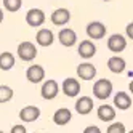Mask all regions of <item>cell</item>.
<instances>
[{"label":"cell","mask_w":133,"mask_h":133,"mask_svg":"<svg viewBox=\"0 0 133 133\" xmlns=\"http://www.w3.org/2000/svg\"><path fill=\"white\" fill-rule=\"evenodd\" d=\"M75 111L80 116H87L93 111V99L90 96H80L75 101Z\"/></svg>","instance_id":"cell-14"},{"label":"cell","mask_w":133,"mask_h":133,"mask_svg":"<svg viewBox=\"0 0 133 133\" xmlns=\"http://www.w3.org/2000/svg\"><path fill=\"white\" fill-rule=\"evenodd\" d=\"M96 116L101 122H112L116 119V109L109 104H101L96 111Z\"/></svg>","instance_id":"cell-16"},{"label":"cell","mask_w":133,"mask_h":133,"mask_svg":"<svg viewBox=\"0 0 133 133\" xmlns=\"http://www.w3.org/2000/svg\"><path fill=\"white\" fill-rule=\"evenodd\" d=\"M26 79L31 83H40L45 79V69L40 64H32L26 71Z\"/></svg>","instance_id":"cell-6"},{"label":"cell","mask_w":133,"mask_h":133,"mask_svg":"<svg viewBox=\"0 0 133 133\" xmlns=\"http://www.w3.org/2000/svg\"><path fill=\"white\" fill-rule=\"evenodd\" d=\"M16 53H18V58H19V59L29 63V61H34L37 58V46L32 42L26 40V42H21L19 45H18Z\"/></svg>","instance_id":"cell-2"},{"label":"cell","mask_w":133,"mask_h":133,"mask_svg":"<svg viewBox=\"0 0 133 133\" xmlns=\"http://www.w3.org/2000/svg\"><path fill=\"white\" fill-rule=\"evenodd\" d=\"M128 133H133V130H130V131H128Z\"/></svg>","instance_id":"cell-30"},{"label":"cell","mask_w":133,"mask_h":133,"mask_svg":"<svg viewBox=\"0 0 133 133\" xmlns=\"http://www.w3.org/2000/svg\"><path fill=\"white\" fill-rule=\"evenodd\" d=\"M87 35H88V39L101 40L103 37L106 35V26L103 23H99V21H91L87 26Z\"/></svg>","instance_id":"cell-3"},{"label":"cell","mask_w":133,"mask_h":133,"mask_svg":"<svg viewBox=\"0 0 133 133\" xmlns=\"http://www.w3.org/2000/svg\"><path fill=\"white\" fill-rule=\"evenodd\" d=\"M39 117H40V109L37 106H24L19 111V119L23 122L31 123V122H35Z\"/></svg>","instance_id":"cell-11"},{"label":"cell","mask_w":133,"mask_h":133,"mask_svg":"<svg viewBox=\"0 0 133 133\" xmlns=\"http://www.w3.org/2000/svg\"><path fill=\"white\" fill-rule=\"evenodd\" d=\"M35 42L39 43L40 46H50L55 42V35H53V32L50 29L42 27V29L37 32V35H35Z\"/></svg>","instance_id":"cell-18"},{"label":"cell","mask_w":133,"mask_h":133,"mask_svg":"<svg viewBox=\"0 0 133 133\" xmlns=\"http://www.w3.org/2000/svg\"><path fill=\"white\" fill-rule=\"evenodd\" d=\"M79 56L83 59H90L93 58L95 55H96V46H95V43L91 40H82L80 45H79V50H77Z\"/></svg>","instance_id":"cell-12"},{"label":"cell","mask_w":133,"mask_h":133,"mask_svg":"<svg viewBox=\"0 0 133 133\" xmlns=\"http://www.w3.org/2000/svg\"><path fill=\"white\" fill-rule=\"evenodd\" d=\"M125 34H127V37H128V39H131V40H133V23H128V24H127Z\"/></svg>","instance_id":"cell-26"},{"label":"cell","mask_w":133,"mask_h":133,"mask_svg":"<svg viewBox=\"0 0 133 133\" xmlns=\"http://www.w3.org/2000/svg\"><path fill=\"white\" fill-rule=\"evenodd\" d=\"M3 6H5V10L15 13L23 6V0H3Z\"/></svg>","instance_id":"cell-22"},{"label":"cell","mask_w":133,"mask_h":133,"mask_svg":"<svg viewBox=\"0 0 133 133\" xmlns=\"http://www.w3.org/2000/svg\"><path fill=\"white\" fill-rule=\"evenodd\" d=\"M77 75L82 80H93L96 77V68L91 63H82L77 66Z\"/></svg>","instance_id":"cell-10"},{"label":"cell","mask_w":133,"mask_h":133,"mask_svg":"<svg viewBox=\"0 0 133 133\" xmlns=\"http://www.w3.org/2000/svg\"><path fill=\"white\" fill-rule=\"evenodd\" d=\"M108 48L112 53H120L127 48V39L120 34H112L108 39Z\"/></svg>","instance_id":"cell-4"},{"label":"cell","mask_w":133,"mask_h":133,"mask_svg":"<svg viewBox=\"0 0 133 133\" xmlns=\"http://www.w3.org/2000/svg\"><path fill=\"white\" fill-rule=\"evenodd\" d=\"M10 133H27V131H26V127H24V125H21V123H16V125L11 127V131H10Z\"/></svg>","instance_id":"cell-24"},{"label":"cell","mask_w":133,"mask_h":133,"mask_svg":"<svg viewBox=\"0 0 133 133\" xmlns=\"http://www.w3.org/2000/svg\"><path fill=\"white\" fill-rule=\"evenodd\" d=\"M58 40H59L61 45L69 48V46H74L77 43V34H75V31L71 29V27H64V29H61L59 34H58Z\"/></svg>","instance_id":"cell-8"},{"label":"cell","mask_w":133,"mask_h":133,"mask_svg":"<svg viewBox=\"0 0 133 133\" xmlns=\"http://www.w3.org/2000/svg\"><path fill=\"white\" fill-rule=\"evenodd\" d=\"M13 98V88L8 85H0V104H5Z\"/></svg>","instance_id":"cell-21"},{"label":"cell","mask_w":133,"mask_h":133,"mask_svg":"<svg viewBox=\"0 0 133 133\" xmlns=\"http://www.w3.org/2000/svg\"><path fill=\"white\" fill-rule=\"evenodd\" d=\"M26 23L31 27H39L45 23V13L40 8H32L26 13Z\"/></svg>","instance_id":"cell-7"},{"label":"cell","mask_w":133,"mask_h":133,"mask_svg":"<svg viewBox=\"0 0 133 133\" xmlns=\"http://www.w3.org/2000/svg\"><path fill=\"white\" fill-rule=\"evenodd\" d=\"M2 23H3V10L0 8V24H2Z\"/></svg>","instance_id":"cell-27"},{"label":"cell","mask_w":133,"mask_h":133,"mask_svg":"<svg viewBox=\"0 0 133 133\" xmlns=\"http://www.w3.org/2000/svg\"><path fill=\"white\" fill-rule=\"evenodd\" d=\"M128 90H130V93L133 95V80L130 82V85H128Z\"/></svg>","instance_id":"cell-28"},{"label":"cell","mask_w":133,"mask_h":133,"mask_svg":"<svg viewBox=\"0 0 133 133\" xmlns=\"http://www.w3.org/2000/svg\"><path fill=\"white\" fill-rule=\"evenodd\" d=\"M15 66V55L10 51L0 53V69L2 71H10Z\"/></svg>","instance_id":"cell-20"},{"label":"cell","mask_w":133,"mask_h":133,"mask_svg":"<svg viewBox=\"0 0 133 133\" xmlns=\"http://www.w3.org/2000/svg\"><path fill=\"white\" fill-rule=\"evenodd\" d=\"M63 93L69 98H75L80 93V83L77 79L74 77H68L63 82Z\"/></svg>","instance_id":"cell-9"},{"label":"cell","mask_w":133,"mask_h":133,"mask_svg":"<svg viewBox=\"0 0 133 133\" xmlns=\"http://www.w3.org/2000/svg\"><path fill=\"white\" fill-rule=\"evenodd\" d=\"M108 133H127V130H125V125L122 122H114L109 125Z\"/></svg>","instance_id":"cell-23"},{"label":"cell","mask_w":133,"mask_h":133,"mask_svg":"<svg viewBox=\"0 0 133 133\" xmlns=\"http://www.w3.org/2000/svg\"><path fill=\"white\" fill-rule=\"evenodd\" d=\"M114 106H116L119 111H127L131 106V98L128 96V93L119 91L116 96H114Z\"/></svg>","instance_id":"cell-19"},{"label":"cell","mask_w":133,"mask_h":133,"mask_svg":"<svg viewBox=\"0 0 133 133\" xmlns=\"http://www.w3.org/2000/svg\"><path fill=\"white\" fill-rule=\"evenodd\" d=\"M83 133H101V130L96 125H90V127H87L83 130Z\"/></svg>","instance_id":"cell-25"},{"label":"cell","mask_w":133,"mask_h":133,"mask_svg":"<svg viewBox=\"0 0 133 133\" xmlns=\"http://www.w3.org/2000/svg\"><path fill=\"white\" fill-rule=\"evenodd\" d=\"M93 95L96 99H108L111 95H112V82L108 80V79H99L95 82L93 85Z\"/></svg>","instance_id":"cell-1"},{"label":"cell","mask_w":133,"mask_h":133,"mask_svg":"<svg viewBox=\"0 0 133 133\" xmlns=\"http://www.w3.org/2000/svg\"><path fill=\"white\" fill-rule=\"evenodd\" d=\"M0 133H3V131H2V130H0Z\"/></svg>","instance_id":"cell-31"},{"label":"cell","mask_w":133,"mask_h":133,"mask_svg":"<svg viewBox=\"0 0 133 133\" xmlns=\"http://www.w3.org/2000/svg\"><path fill=\"white\" fill-rule=\"evenodd\" d=\"M103 2H111V0H103Z\"/></svg>","instance_id":"cell-29"},{"label":"cell","mask_w":133,"mask_h":133,"mask_svg":"<svg viewBox=\"0 0 133 133\" xmlns=\"http://www.w3.org/2000/svg\"><path fill=\"white\" fill-rule=\"evenodd\" d=\"M59 93V87L56 80H45L42 88H40V95L43 99H55Z\"/></svg>","instance_id":"cell-5"},{"label":"cell","mask_w":133,"mask_h":133,"mask_svg":"<svg viewBox=\"0 0 133 133\" xmlns=\"http://www.w3.org/2000/svg\"><path fill=\"white\" fill-rule=\"evenodd\" d=\"M71 119H72V114H71V111L68 108H59L53 114V122L56 123V125H61V127L68 125V123L71 122Z\"/></svg>","instance_id":"cell-17"},{"label":"cell","mask_w":133,"mask_h":133,"mask_svg":"<svg viewBox=\"0 0 133 133\" xmlns=\"http://www.w3.org/2000/svg\"><path fill=\"white\" fill-rule=\"evenodd\" d=\"M69 19H71V11L68 8H58L51 13V23L55 26H64L69 23Z\"/></svg>","instance_id":"cell-13"},{"label":"cell","mask_w":133,"mask_h":133,"mask_svg":"<svg viewBox=\"0 0 133 133\" xmlns=\"http://www.w3.org/2000/svg\"><path fill=\"white\" fill-rule=\"evenodd\" d=\"M125 68H127V63H125V59H123V58H120L119 55L111 56V58L108 59V69L111 72H114V74L123 72V71H125Z\"/></svg>","instance_id":"cell-15"}]
</instances>
